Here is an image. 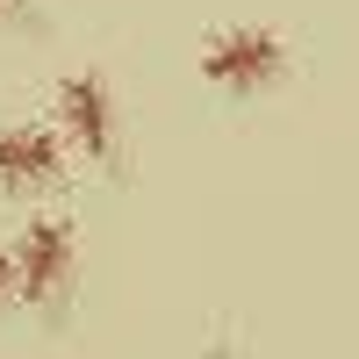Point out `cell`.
I'll return each instance as SVG.
<instances>
[{
  "label": "cell",
  "mask_w": 359,
  "mask_h": 359,
  "mask_svg": "<svg viewBox=\"0 0 359 359\" xmlns=\"http://www.w3.org/2000/svg\"><path fill=\"white\" fill-rule=\"evenodd\" d=\"M8 259H15V294H22V302H57V294L72 287L79 237H72L65 216H36V223H22Z\"/></svg>",
  "instance_id": "obj_1"
},
{
  "label": "cell",
  "mask_w": 359,
  "mask_h": 359,
  "mask_svg": "<svg viewBox=\"0 0 359 359\" xmlns=\"http://www.w3.org/2000/svg\"><path fill=\"white\" fill-rule=\"evenodd\" d=\"M287 72V43L273 29H223V36L201 43V79L223 86V94H259Z\"/></svg>",
  "instance_id": "obj_2"
},
{
  "label": "cell",
  "mask_w": 359,
  "mask_h": 359,
  "mask_svg": "<svg viewBox=\"0 0 359 359\" xmlns=\"http://www.w3.org/2000/svg\"><path fill=\"white\" fill-rule=\"evenodd\" d=\"M57 123H65L72 151L101 158V165L115 158V94L94 72H65V79H57Z\"/></svg>",
  "instance_id": "obj_3"
},
{
  "label": "cell",
  "mask_w": 359,
  "mask_h": 359,
  "mask_svg": "<svg viewBox=\"0 0 359 359\" xmlns=\"http://www.w3.org/2000/svg\"><path fill=\"white\" fill-rule=\"evenodd\" d=\"M65 180V144L43 123H8L0 130V187L8 194H43Z\"/></svg>",
  "instance_id": "obj_4"
},
{
  "label": "cell",
  "mask_w": 359,
  "mask_h": 359,
  "mask_svg": "<svg viewBox=\"0 0 359 359\" xmlns=\"http://www.w3.org/2000/svg\"><path fill=\"white\" fill-rule=\"evenodd\" d=\"M8 294H15V259L0 252V302H8Z\"/></svg>",
  "instance_id": "obj_5"
},
{
  "label": "cell",
  "mask_w": 359,
  "mask_h": 359,
  "mask_svg": "<svg viewBox=\"0 0 359 359\" xmlns=\"http://www.w3.org/2000/svg\"><path fill=\"white\" fill-rule=\"evenodd\" d=\"M15 8H29V0H0V15H15Z\"/></svg>",
  "instance_id": "obj_6"
}]
</instances>
